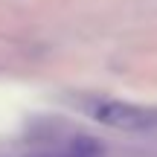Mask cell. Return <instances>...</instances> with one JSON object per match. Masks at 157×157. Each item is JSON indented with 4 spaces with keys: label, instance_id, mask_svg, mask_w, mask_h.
Here are the masks:
<instances>
[{
    "label": "cell",
    "instance_id": "7a4b0ae2",
    "mask_svg": "<svg viewBox=\"0 0 157 157\" xmlns=\"http://www.w3.org/2000/svg\"><path fill=\"white\" fill-rule=\"evenodd\" d=\"M32 157H102V146L90 137H78L61 151H47V154H32Z\"/></svg>",
    "mask_w": 157,
    "mask_h": 157
},
{
    "label": "cell",
    "instance_id": "6da1fadb",
    "mask_svg": "<svg viewBox=\"0 0 157 157\" xmlns=\"http://www.w3.org/2000/svg\"><path fill=\"white\" fill-rule=\"evenodd\" d=\"M87 113L96 122L108 125V128H119V131H151V128H157V108H146V105L99 99L93 105H87Z\"/></svg>",
    "mask_w": 157,
    "mask_h": 157
}]
</instances>
